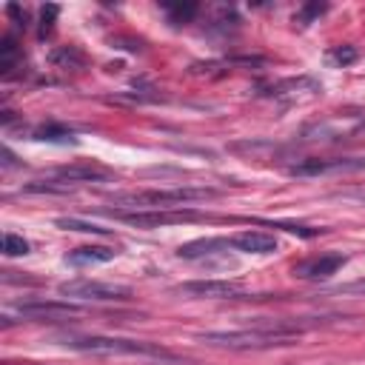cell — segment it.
<instances>
[{"mask_svg":"<svg viewBox=\"0 0 365 365\" xmlns=\"http://www.w3.org/2000/svg\"><path fill=\"white\" fill-rule=\"evenodd\" d=\"M217 188L208 185H177V188H148V191H125L114 194V205H131V208H177L185 202H200L217 197Z\"/></svg>","mask_w":365,"mask_h":365,"instance_id":"6da1fadb","label":"cell"},{"mask_svg":"<svg viewBox=\"0 0 365 365\" xmlns=\"http://www.w3.org/2000/svg\"><path fill=\"white\" fill-rule=\"evenodd\" d=\"M205 345L217 348H231V351H245V348H271V345H291L297 339L294 328H254V331H205L197 336Z\"/></svg>","mask_w":365,"mask_h":365,"instance_id":"7a4b0ae2","label":"cell"},{"mask_svg":"<svg viewBox=\"0 0 365 365\" xmlns=\"http://www.w3.org/2000/svg\"><path fill=\"white\" fill-rule=\"evenodd\" d=\"M68 348L86 351V354H100V356H171L163 345L143 342V339H123V336H68Z\"/></svg>","mask_w":365,"mask_h":365,"instance_id":"3957f363","label":"cell"},{"mask_svg":"<svg viewBox=\"0 0 365 365\" xmlns=\"http://www.w3.org/2000/svg\"><path fill=\"white\" fill-rule=\"evenodd\" d=\"M60 297H74V299H91V302H125L134 297L128 285L117 282H100V279H68L57 285Z\"/></svg>","mask_w":365,"mask_h":365,"instance_id":"277c9868","label":"cell"},{"mask_svg":"<svg viewBox=\"0 0 365 365\" xmlns=\"http://www.w3.org/2000/svg\"><path fill=\"white\" fill-rule=\"evenodd\" d=\"M117 220L137 225V228H160V225H174V222H197L202 214L188 211V208H137V211H111Z\"/></svg>","mask_w":365,"mask_h":365,"instance_id":"5b68a950","label":"cell"},{"mask_svg":"<svg viewBox=\"0 0 365 365\" xmlns=\"http://www.w3.org/2000/svg\"><path fill=\"white\" fill-rule=\"evenodd\" d=\"M174 294H182L188 299H234L242 294V282L234 279H194L174 288Z\"/></svg>","mask_w":365,"mask_h":365,"instance_id":"8992f818","label":"cell"},{"mask_svg":"<svg viewBox=\"0 0 365 365\" xmlns=\"http://www.w3.org/2000/svg\"><path fill=\"white\" fill-rule=\"evenodd\" d=\"M228 245L242 251V254H274L279 248L277 237L274 234H265V231H237L228 237Z\"/></svg>","mask_w":365,"mask_h":365,"instance_id":"52a82bcc","label":"cell"},{"mask_svg":"<svg viewBox=\"0 0 365 365\" xmlns=\"http://www.w3.org/2000/svg\"><path fill=\"white\" fill-rule=\"evenodd\" d=\"M345 262H348L345 254H322V257H311V259L299 262V265L294 268V274L302 277V279H325V277L336 274Z\"/></svg>","mask_w":365,"mask_h":365,"instance_id":"ba28073f","label":"cell"},{"mask_svg":"<svg viewBox=\"0 0 365 365\" xmlns=\"http://www.w3.org/2000/svg\"><path fill=\"white\" fill-rule=\"evenodd\" d=\"M111 174L100 165H91V163H71V165H60L51 171V180L63 182V185H71V182H100V180H108Z\"/></svg>","mask_w":365,"mask_h":365,"instance_id":"9c48e42d","label":"cell"},{"mask_svg":"<svg viewBox=\"0 0 365 365\" xmlns=\"http://www.w3.org/2000/svg\"><path fill=\"white\" fill-rule=\"evenodd\" d=\"M365 168V160H305L288 168L294 177H314V174H328V171H356Z\"/></svg>","mask_w":365,"mask_h":365,"instance_id":"30bf717a","label":"cell"},{"mask_svg":"<svg viewBox=\"0 0 365 365\" xmlns=\"http://www.w3.org/2000/svg\"><path fill=\"white\" fill-rule=\"evenodd\" d=\"M117 257L114 248L108 245H83V248H74L66 254V262L74 265V268H86V265H103V262H111Z\"/></svg>","mask_w":365,"mask_h":365,"instance_id":"8fae6325","label":"cell"},{"mask_svg":"<svg viewBox=\"0 0 365 365\" xmlns=\"http://www.w3.org/2000/svg\"><path fill=\"white\" fill-rule=\"evenodd\" d=\"M17 311H20V317H29V319H54V317L77 314V308L68 302H23Z\"/></svg>","mask_w":365,"mask_h":365,"instance_id":"7c38bea8","label":"cell"},{"mask_svg":"<svg viewBox=\"0 0 365 365\" xmlns=\"http://www.w3.org/2000/svg\"><path fill=\"white\" fill-rule=\"evenodd\" d=\"M217 248H228V240H194L177 248V257L182 259H200V257H211L217 254Z\"/></svg>","mask_w":365,"mask_h":365,"instance_id":"4fadbf2b","label":"cell"},{"mask_svg":"<svg viewBox=\"0 0 365 365\" xmlns=\"http://www.w3.org/2000/svg\"><path fill=\"white\" fill-rule=\"evenodd\" d=\"M54 225L66 228V231H83V234H108V228L86 222V220H77V217H60V220H54Z\"/></svg>","mask_w":365,"mask_h":365,"instance_id":"5bb4252c","label":"cell"},{"mask_svg":"<svg viewBox=\"0 0 365 365\" xmlns=\"http://www.w3.org/2000/svg\"><path fill=\"white\" fill-rule=\"evenodd\" d=\"M34 140H51V143H74L71 131L66 128H57V125H43L34 131Z\"/></svg>","mask_w":365,"mask_h":365,"instance_id":"9a60e30c","label":"cell"},{"mask_svg":"<svg viewBox=\"0 0 365 365\" xmlns=\"http://www.w3.org/2000/svg\"><path fill=\"white\" fill-rule=\"evenodd\" d=\"M3 254L6 257H23V254H29V242L17 234H3Z\"/></svg>","mask_w":365,"mask_h":365,"instance_id":"2e32d148","label":"cell"},{"mask_svg":"<svg viewBox=\"0 0 365 365\" xmlns=\"http://www.w3.org/2000/svg\"><path fill=\"white\" fill-rule=\"evenodd\" d=\"M168 14H171V23H188V20L197 14V3H177V6H168Z\"/></svg>","mask_w":365,"mask_h":365,"instance_id":"e0dca14e","label":"cell"},{"mask_svg":"<svg viewBox=\"0 0 365 365\" xmlns=\"http://www.w3.org/2000/svg\"><path fill=\"white\" fill-rule=\"evenodd\" d=\"M51 63H66V66H71V63H74V66H83V54H80L77 48H71V46H68V48L54 51V54H51Z\"/></svg>","mask_w":365,"mask_h":365,"instance_id":"ac0fdd59","label":"cell"},{"mask_svg":"<svg viewBox=\"0 0 365 365\" xmlns=\"http://www.w3.org/2000/svg\"><path fill=\"white\" fill-rule=\"evenodd\" d=\"M57 11H60L57 6H43V9H40V23H43V26H40V37H46V34L51 31V20L57 17Z\"/></svg>","mask_w":365,"mask_h":365,"instance_id":"d6986e66","label":"cell"},{"mask_svg":"<svg viewBox=\"0 0 365 365\" xmlns=\"http://www.w3.org/2000/svg\"><path fill=\"white\" fill-rule=\"evenodd\" d=\"M331 60H334V63H339V66H348V63H354V60H356V51H354L351 46H339V48H334V51H331Z\"/></svg>","mask_w":365,"mask_h":365,"instance_id":"ffe728a7","label":"cell"},{"mask_svg":"<svg viewBox=\"0 0 365 365\" xmlns=\"http://www.w3.org/2000/svg\"><path fill=\"white\" fill-rule=\"evenodd\" d=\"M325 9H328L325 3H308V6L302 9V14H299V23H308L311 17H319V14L325 11Z\"/></svg>","mask_w":365,"mask_h":365,"instance_id":"44dd1931","label":"cell"},{"mask_svg":"<svg viewBox=\"0 0 365 365\" xmlns=\"http://www.w3.org/2000/svg\"><path fill=\"white\" fill-rule=\"evenodd\" d=\"M336 294H359L365 297V279H354V282H345L336 288Z\"/></svg>","mask_w":365,"mask_h":365,"instance_id":"7402d4cb","label":"cell"}]
</instances>
